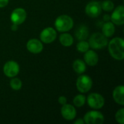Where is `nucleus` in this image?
<instances>
[{"instance_id": "4", "label": "nucleus", "mask_w": 124, "mask_h": 124, "mask_svg": "<svg viewBox=\"0 0 124 124\" xmlns=\"http://www.w3.org/2000/svg\"><path fill=\"white\" fill-rule=\"evenodd\" d=\"M92 86V80L87 75L80 76L76 81V88L81 93L88 92Z\"/></svg>"}, {"instance_id": "28", "label": "nucleus", "mask_w": 124, "mask_h": 124, "mask_svg": "<svg viewBox=\"0 0 124 124\" xmlns=\"http://www.w3.org/2000/svg\"><path fill=\"white\" fill-rule=\"evenodd\" d=\"M11 29H12L13 31H17V25H16V24H12V27H11Z\"/></svg>"}, {"instance_id": "7", "label": "nucleus", "mask_w": 124, "mask_h": 124, "mask_svg": "<svg viewBox=\"0 0 124 124\" xmlns=\"http://www.w3.org/2000/svg\"><path fill=\"white\" fill-rule=\"evenodd\" d=\"M20 70V67L19 65L12 60L7 62L3 68V71L4 73L5 74L6 76L9 78H12L16 76Z\"/></svg>"}, {"instance_id": "3", "label": "nucleus", "mask_w": 124, "mask_h": 124, "mask_svg": "<svg viewBox=\"0 0 124 124\" xmlns=\"http://www.w3.org/2000/svg\"><path fill=\"white\" fill-rule=\"evenodd\" d=\"M89 45L94 49H100L105 48L108 44V37H106L103 33H93L89 38Z\"/></svg>"}, {"instance_id": "23", "label": "nucleus", "mask_w": 124, "mask_h": 124, "mask_svg": "<svg viewBox=\"0 0 124 124\" xmlns=\"http://www.w3.org/2000/svg\"><path fill=\"white\" fill-rule=\"evenodd\" d=\"M101 7H102V9H104L105 11L110 12L114 9V4L111 1H109V0L104 1L101 4Z\"/></svg>"}, {"instance_id": "20", "label": "nucleus", "mask_w": 124, "mask_h": 124, "mask_svg": "<svg viewBox=\"0 0 124 124\" xmlns=\"http://www.w3.org/2000/svg\"><path fill=\"white\" fill-rule=\"evenodd\" d=\"M86 101V97H85L84 95H83V94H78L73 99V104L75 105L76 107L81 108V107H82L85 104Z\"/></svg>"}, {"instance_id": "21", "label": "nucleus", "mask_w": 124, "mask_h": 124, "mask_svg": "<svg viewBox=\"0 0 124 124\" xmlns=\"http://www.w3.org/2000/svg\"><path fill=\"white\" fill-rule=\"evenodd\" d=\"M9 84H10L11 88L15 91L20 90L22 87V81L17 78H13L12 77Z\"/></svg>"}, {"instance_id": "6", "label": "nucleus", "mask_w": 124, "mask_h": 124, "mask_svg": "<svg viewBox=\"0 0 124 124\" xmlns=\"http://www.w3.org/2000/svg\"><path fill=\"white\" fill-rule=\"evenodd\" d=\"M87 103L93 109H100L105 105L104 97L98 93H92L87 97Z\"/></svg>"}, {"instance_id": "1", "label": "nucleus", "mask_w": 124, "mask_h": 124, "mask_svg": "<svg viewBox=\"0 0 124 124\" xmlns=\"http://www.w3.org/2000/svg\"><path fill=\"white\" fill-rule=\"evenodd\" d=\"M110 55L116 60H122L124 58V41L122 38L113 39L108 44Z\"/></svg>"}, {"instance_id": "19", "label": "nucleus", "mask_w": 124, "mask_h": 124, "mask_svg": "<svg viewBox=\"0 0 124 124\" xmlns=\"http://www.w3.org/2000/svg\"><path fill=\"white\" fill-rule=\"evenodd\" d=\"M60 41L62 45L65 46H70L73 43V38L70 34L63 32V33L60 36Z\"/></svg>"}, {"instance_id": "5", "label": "nucleus", "mask_w": 124, "mask_h": 124, "mask_svg": "<svg viewBox=\"0 0 124 124\" xmlns=\"http://www.w3.org/2000/svg\"><path fill=\"white\" fill-rule=\"evenodd\" d=\"M84 121L86 124H102L105 121V118L100 112L93 110L86 113Z\"/></svg>"}, {"instance_id": "27", "label": "nucleus", "mask_w": 124, "mask_h": 124, "mask_svg": "<svg viewBox=\"0 0 124 124\" xmlns=\"http://www.w3.org/2000/svg\"><path fill=\"white\" fill-rule=\"evenodd\" d=\"M84 124V119L82 118H78L77 119L75 122H74V124Z\"/></svg>"}, {"instance_id": "14", "label": "nucleus", "mask_w": 124, "mask_h": 124, "mask_svg": "<svg viewBox=\"0 0 124 124\" xmlns=\"http://www.w3.org/2000/svg\"><path fill=\"white\" fill-rule=\"evenodd\" d=\"M85 62L89 66H94L97 64L99 57L97 54L93 50H87L84 56Z\"/></svg>"}, {"instance_id": "15", "label": "nucleus", "mask_w": 124, "mask_h": 124, "mask_svg": "<svg viewBox=\"0 0 124 124\" xmlns=\"http://www.w3.org/2000/svg\"><path fill=\"white\" fill-rule=\"evenodd\" d=\"M113 97L115 102L121 105H124V86H118L115 88L113 92Z\"/></svg>"}, {"instance_id": "2", "label": "nucleus", "mask_w": 124, "mask_h": 124, "mask_svg": "<svg viewBox=\"0 0 124 124\" xmlns=\"http://www.w3.org/2000/svg\"><path fill=\"white\" fill-rule=\"evenodd\" d=\"M56 29L60 32H66L70 31L73 26V19L66 15L59 16L54 22Z\"/></svg>"}, {"instance_id": "24", "label": "nucleus", "mask_w": 124, "mask_h": 124, "mask_svg": "<svg viewBox=\"0 0 124 124\" xmlns=\"http://www.w3.org/2000/svg\"><path fill=\"white\" fill-rule=\"evenodd\" d=\"M116 120L120 124H124V109H120L116 114Z\"/></svg>"}, {"instance_id": "11", "label": "nucleus", "mask_w": 124, "mask_h": 124, "mask_svg": "<svg viewBox=\"0 0 124 124\" xmlns=\"http://www.w3.org/2000/svg\"><path fill=\"white\" fill-rule=\"evenodd\" d=\"M110 20L113 24L117 25H122L124 23V7L120 5L117 7L113 12Z\"/></svg>"}, {"instance_id": "9", "label": "nucleus", "mask_w": 124, "mask_h": 124, "mask_svg": "<svg viewBox=\"0 0 124 124\" xmlns=\"http://www.w3.org/2000/svg\"><path fill=\"white\" fill-rule=\"evenodd\" d=\"M11 21L13 24L20 25L26 19V12L23 8H16L15 9L10 16Z\"/></svg>"}, {"instance_id": "22", "label": "nucleus", "mask_w": 124, "mask_h": 124, "mask_svg": "<svg viewBox=\"0 0 124 124\" xmlns=\"http://www.w3.org/2000/svg\"><path fill=\"white\" fill-rule=\"evenodd\" d=\"M76 48L77 50L79 51L80 52H86L87 50H89V45L87 41H86L85 40H82L77 44Z\"/></svg>"}, {"instance_id": "10", "label": "nucleus", "mask_w": 124, "mask_h": 124, "mask_svg": "<svg viewBox=\"0 0 124 124\" xmlns=\"http://www.w3.org/2000/svg\"><path fill=\"white\" fill-rule=\"evenodd\" d=\"M57 37V33L53 28L49 27L44 29L40 33V39L42 42L45 44H50L53 42Z\"/></svg>"}, {"instance_id": "8", "label": "nucleus", "mask_w": 124, "mask_h": 124, "mask_svg": "<svg viewBox=\"0 0 124 124\" xmlns=\"http://www.w3.org/2000/svg\"><path fill=\"white\" fill-rule=\"evenodd\" d=\"M85 12L88 16L91 17H97L102 12L101 4L98 1H91L86 5Z\"/></svg>"}, {"instance_id": "26", "label": "nucleus", "mask_w": 124, "mask_h": 124, "mask_svg": "<svg viewBox=\"0 0 124 124\" xmlns=\"http://www.w3.org/2000/svg\"><path fill=\"white\" fill-rule=\"evenodd\" d=\"M9 3V0H0V8L6 7Z\"/></svg>"}, {"instance_id": "12", "label": "nucleus", "mask_w": 124, "mask_h": 124, "mask_svg": "<svg viewBox=\"0 0 124 124\" xmlns=\"http://www.w3.org/2000/svg\"><path fill=\"white\" fill-rule=\"evenodd\" d=\"M61 114L65 120L72 121L76 116V110L73 105L70 104H65L61 108Z\"/></svg>"}, {"instance_id": "13", "label": "nucleus", "mask_w": 124, "mask_h": 124, "mask_svg": "<svg viewBox=\"0 0 124 124\" xmlns=\"http://www.w3.org/2000/svg\"><path fill=\"white\" fill-rule=\"evenodd\" d=\"M27 49L28 50L33 54H38L40 53L43 50V44L42 43L36 39H30L27 43Z\"/></svg>"}, {"instance_id": "25", "label": "nucleus", "mask_w": 124, "mask_h": 124, "mask_svg": "<svg viewBox=\"0 0 124 124\" xmlns=\"http://www.w3.org/2000/svg\"><path fill=\"white\" fill-rule=\"evenodd\" d=\"M58 102H59L60 104H61L62 105H63L66 104V102H67V98H66L65 97H64V96L60 97L58 98Z\"/></svg>"}, {"instance_id": "18", "label": "nucleus", "mask_w": 124, "mask_h": 124, "mask_svg": "<svg viewBox=\"0 0 124 124\" xmlns=\"http://www.w3.org/2000/svg\"><path fill=\"white\" fill-rule=\"evenodd\" d=\"M73 68L75 70L76 73L78 74H82L86 70V64L85 62H84L81 60H76L73 63Z\"/></svg>"}, {"instance_id": "16", "label": "nucleus", "mask_w": 124, "mask_h": 124, "mask_svg": "<svg viewBox=\"0 0 124 124\" xmlns=\"http://www.w3.org/2000/svg\"><path fill=\"white\" fill-rule=\"evenodd\" d=\"M75 36L76 37V39L79 41H82V40H85L87 39L88 36H89V30L88 28L86 25H80L75 32Z\"/></svg>"}, {"instance_id": "17", "label": "nucleus", "mask_w": 124, "mask_h": 124, "mask_svg": "<svg viewBox=\"0 0 124 124\" xmlns=\"http://www.w3.org/2000/svg\"><path fill=\"white\" fill-rule=\"evenodd\" d=\"M102 30V33L106 37H110L115 33L114 24L111 22H107L103 25Z\"/></svg>"}]
</instances>
